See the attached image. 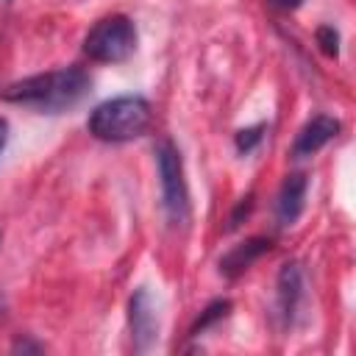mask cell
Wrapping results in <instances>:
<instances>
[{
    "instance_id": "obj_1",
    "label": "cell",
    "mask_w": 356,
    "mask_h": 356,
    "mask_svg": "<svg viewBox=\"0 0 356 356\" xmlns=\"http://www.w3.org/2000/svg\"><path fill=\"white\" fill-rule=\"evenodd\" d=\"M89 89H92L89 72L78 64H70V67H58V70L8 83L3 89V100L33 108L39 114H61L78 106L89 95Z\"/></svg>"
},
{
    "instance_id": "obj_2",
    "label": "cell",
    "mask_w": 356,
    "mask_h": 356,
    "mask_svg": "<svg viewBox=\"0 0 356 356\" xmlns=\"http://www.w3.org/2000/svg\"><path fill=\"white\" fill-rule=\"evenodd\" d=\"M153 106L142 95H117L89 111L86 131L100 142H131L150 131Z\"/></svg>"
},
{
    "instance_id": "obj_3",
    "label": "cell",
    "mask_w": 356,
    "mask_h": 356,
    "mask_svg": "<svg viewBox=\"0 0 356 356\" xmlns=\"http://www.w3.org/2000/svg\"><path fill=\"white\" fill-rule=\"evenodd\" d=\"M156 170H159V186H161V209L172 225L184 228L192 217V206H189L184 159L172 139H161L156 145Z\"/></svg>"
},
{
    "instance_id": "obj_4",
    "label": "cell",
    "mask_w": 356,
    "mask_h": 356,
    "mask_svg": "<svg viewBox=\"0 0 356 356\" xmlns=\"http://www.w3.org/2000/svg\"><path fill=\"white\" fill-rule=\"evenodd\" d=\"M136 25L125 14H108L97 19L83 36V53L100 64H122L136 50Z\"/></svg>"
},
{
    "instance_id": "obj_5",
    "label": "cell",
    "mask_w": 356,
    "mask_h": 356,
    "mask_svg": "<svg viewBox=\"0 0 356 356\" xmlns=\"http://www.w3.org/2000/svg\"><path fill=\"white\" fill-rule=\"evenodd\" d=\"M128 328H131V342L136 353L150 350L153 342L159 339V312L147 286L134 289L128 300Z\"/></svg>"
},
{
    "instance_id": "obj_6",
    "label": "cell",
    "mask_w": 356,
    "mask_h": 356,
    "mask_svg": "<svg viewBox=\"0 0 356 356\" xmlns=\"http://www.w3.org/2000/svg\"><path fill=\"white\" fill-rule=\"evenodd\" d=\"M306 298V281H303V267L298 261H286L278 270V281H275V317L281 323V328H292L300 306Z\"/></svg>"
},
{
    "instance_id": "obj_7",
    "label": "cell",
    "mask_w": 356,
    "mask_h": 356,
    "mask_svg": "<svg viewBox=\"0 0 356 356\" xmlns=\"http://www.w3.org/2000/svg\"><path fill=\"white\" fill-rule=\"evenodd\" d=\"M339 131H342V122L337 117H331V114H314V117H309L300 125V131L295 134V142H292V150H289L292 159H309V156H314L331 139H337Z\"/></svg>"
},
{
    "instance_id": "obj_8",
    "label": "cell",
    "mask_w": 356,
    "mask_h": 356,
    "mask_svg": "<svg viewBox=\"0 0 356 356\" xmlns=\"http://www.w3.org/2000/svg\"><path fill=\"white\" fill-rule=\"evenodd\" d=\"M306 192H309V175L306 172H289L275 195V222L278 228H289L298 222V217L306 209Z\"/></svg>"
},
{
    "instance_id": "obj_9",
    "label": "cell",
    "mask_w": 356,
    "mask_h": 356,
    "mask_svg": "<svg viewBox=\"0 0 356 356\" xmlns=\"http://www.w3.org/2000/svg\"><path fill=\"white\" fill-rule=\"evenodd\" d=\"M273 239L270 236H250L239 245H234L222 259H220V273L225 278H236L239 273H245L253 261H259L264 253H270Z\"/></svg>"
},
{
    "instance_id": "obj_10",
    "label": "cell",
    "mask_w": 356,
    "mask_h": 356,
    "mask_svg": "<svg viewBox=\"0 0 356 356\" xmlns=\"http://www.w3.org/2000/svg\"><path fill=\"white\" fill-rule=\"evenodd\" d=\"M228 312H231V300L228 298H214L197 317H195V323L189 325V339H197V337H203L211 325H217L220 320H225L228 317Z\"/></svg>"
},
{
    "instance_id": "obj_11",
    "label": "cell",
    "mask_w": 356,
    "mask_h": 356,
    "mask_svg": "<svg viewBox=\"0 0 356 356\" xmlns=\"http://www.w3.org/2000/svg\"><path fill=\"white\" fill-rule=\"evenodd\" d=\"M264 131H267V125H250V128H239L236 131V136H234V145H236V150L239 153H250V150H256L259 147V142L264 139Z\"/></svg>"
},
{
    "instance_id": "obj_12",
    "label": "cell",
    "mask_w": 356,
    "mask_h": 356,
    "mask_svg": "<svg viewBox=\"0 0 356 356\" xmlns=\"http://www.w3.org/2000/svg\"><path fill=\"white\" fill-rule=\"evenodd\" d=\"M314 39H317L320 50H323L328 58H337V56H339V31H337L334 25H320L317 33H314Z\"/></svg>"
},
{
    "instance_id": "obj_13",
    "label": "cell",
    "mask_w": 356,
    "mask_h": 356,
    "mask_svg": "<svg viewBox=\"0 0 356 356\" xmlns=\"http://www.w3.org/2000/svg\"><path fill=\"white\" fill-rule=\"evenodd\" d=\"M250 211H253V192H248L245 197H239V200H236L234 211L228 214V225H225V231H234V228H239Z\"/></svg>"
},
{
    "instance_id": "obj_14",
    "label": "cell",
    "mask_w": 356,
    "mask_h": 356,
    "mask_svg": "<svg viewBox=\"0 0 356 356\" xmlns=\"http://www.w3.org/2000/svg\"><path fill=\"white\" fill-rule=\"evenodd\" d=\"M14 350H22V353L36 350V353H39V350H42V345H39V342H31V339H17V342H14Z\"/></svg>"
},
{
    "instance_id": "obj_15",
    "label": "cell",
    "mask_w": 356,
    "mask_h": 356,
    "mask_svg": "<svg viewBox=\"0 0 356 356\" xmlns=\"http://www.w3.org/2000/svg\"><path fill=\"white\" fill-rule=\"evenodd\" d=\"M275 8H281V11H295V8H300V3L303 0H270Z\"/></svg>"
},
{
    "instance_id": "obj_16",
    "label": "cell",
    "mask_w": 356,
    "mask_h": 356,
    "mask_svg": "<svg viewBox=\"0 0 356 356\" xmlns=\"http://www.w3.org/2000/svg\"><path fill=\"white\" fill-rule=\"evenodd\" d=\"M6 142H8V122L0 117V156H3V150H6Z\"/></svg>"
},
{
    "instance_id": "obj_17",
    "label": "cell",
    "mask_w": 356,
    "mask_h": 356,
    "mask_svg": "<svg viewBox=\"0 0 356 356\" xmlns=\"http://www.w3.org/2000/svg\"><path fill=\"white\" fill-rule=\"evenodd\" d=\"M0 3H11V0H0Z\"/></svg>"
}]
</instances>
